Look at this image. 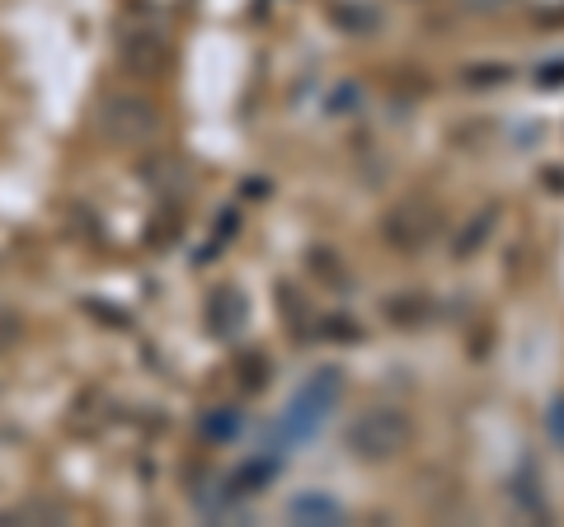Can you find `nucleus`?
<instances>
[{
    "instance_id": "f257e3e1",
    "label": "nucleus",
    "mask_w": 564,
    "mask_h": 527,
    "mask_svg": "<svg viewBox=\"0 0 564 527\" xmlns=\"http://www.w3.org/2000/svg\"><path fill=\"white\" fill-rule=\"evenodd\" d=\"M410 438H414L410 415L395 406H372L348 424V452L362 456V462H391V456L410 448Z\"/></svg>"
},
{
    "instance_id": "f03ea898",
    "label": "nucleus",
    "mask_w": 564,
    "mask_h": 527,
    "mask_svg": "<svg viewBox=\"0 0 564 527\" xmlns=\"http://www.w3.org/2000/svg\"><path fill=\"white\" fill-rule=\"evenodd\" d=\"M99 132L118 147H141L161 132V114L137 95H109L99 104Z\"/></svg>"
},
{
    "instance_id": "7ed1b4c3",
    "label": "nucleus",
    "mask_w": 564,
    "mask_h": 527,
    "mask_svg": "<svg viewBox=\"0 0 564 527\" xmlns=\"http://www.w3.org/2000/svg\"><path fill=\"white\" fill-rule=\"evenodd\" d=\"M381 232H386V240H391L395 250H423V245L437 236V207L423 203V198H404V203H395L391 213H386Z\"/></svg>"
},
{
    "instance_id": "20e7f679",
    "label": "nucleus",
    "mask_w": 564,
    "mask_h": 527,
    "mask_svg": "<svg viewBox=\"0 0 564 527\" xmlns=\"http://www.w3.org/2000/svg\"><path fill=\"white\" fill-rule=\"evenodd\" d=\"M118 57H122V66H128L132 76L151 80V76H161L170 66V43H165V33H155V29H132V33H122Z\"/></svg>"
},
{
    "instance_id": "39448f33",
    "label": "nucleus",
    "mask_w": 564,
    "mask_h": 527,
    "mask_svg": "<svg viewBox=\"0 0 564 527\" xmlns=\"http://www.w3.org/2000/svg\"><path fill=\"white\" fill-rule=\"evenodd\" d=\"M334 396H339V373H334V367H325V373L292 400V410H288V438H306Z\"/></svg>"
},
{
    "instance_id": "423d86ee",
    "label": "nucleus",
    "mask_w": 564,
    "mask_h": 527,
    "mask_svg": "<svg viewBox=\"0 0 564 527\" xmlns=\"http://www.w3.org/2000/svg\"><path fill=\"white\" fill-rule=\"evenodd\" d=\"M245 315H250V306H245V297H236L231 288L217 292V297H212V306H207V321H212V330H217L221 340H236L240 335Z\"/></svg>"
},
{
    "instance_id": "0eeeda50",
    "label": "nucleus",
    "mask_w": 564,
    "mask_h": 527,
    "mask_svg": "<svg viewBox=\"0 0 564 527\" xmlns=\"http://www.w3.org/2000/svg\"><path fill=\"white\" fill-rule=\"evenodd\" d=\"M429 311L433 302L423 292H400L386 302V321H395V325H419V321H429Z\"/></svg>"
},
{
    "instance_id": "6e6552de",
    "label": "nucleus",
    "mask_w": 564,
    "mask_h": 527,
    "mask_svg": "<svg viewBox=\"0 0 564 527\" xmlns=\"http://www.w3.org/2000/svg\"><path fill=\"white\" fill-rule=\"evenodd\" d=\"M292 518L296 523H344V508L325 495H302V499H292Z\"/></svg>"
},
{
    "instance_id": "1a4fd4ad",
    "label": "nucleus",
    "mask_w": 564,
    "mask_h": 527,
    "mask_svg": "<svg viewBox=\"0 0 564 527\" xmlns=\"http://www.w3.org/2000/svg\"><path fill=\"white\" fill-rule=\"evenodd\" d=\"M494 217H499V207H485V213H480V217H475V222L466 226V232H462V236H456V245H452V255H456V259H470L475 250H480V245L489 240V232H494Z\"/></svg>"
},
{
    "instance_id": "9d476101",
    "label": "nucleus",
    "mask_w": 564,
    "mask_h": 527,
    "mask_svg": "<svg viewBox=\"0 0 564 527\" xmlns=\"http://www.w3.org/2000/svg\"><path fill=\"white\" fill-rule=\"evenodd\" d=\"M278 311H288V321L296 330V340H306V325H311V311L302 302V292L296 288H278Z\"/></svg>"
},
{
    "instance_id": "9b49d317",
    "label": "nucleus",
    "mask_w": 564,
    "mask_h": 527,
    "mask_svg": "<svg viewBox=\"0 0 564 527\" xmlns=\"http://www.w3.org/2000/svg\"><path fill=\"white\" fill-rule=\"evenodd\" d=\"M508 76H513L508 66H470V72H466V85H475V90H489V85H503Z\"/></svg>"
},
{
    "instance_id": "f8f14e48",
    "label": "nucleus",
    "mask_w": 564,
    "mask_h": 527,
    "mask_svg": "<svg viewBox=\"0 0 564 527\" xmlns=\"http://www.w3.org/2000/svg\"><path fill=\"white\" fill-rule=\"evenodd\" d=\"M321 330H329V340H362V325L344 321V315H329V321H321Z\"/></svg>"
},
{
    "instance_id": "ddd939ff",
    "label": "nucleus",
    "mask_w": 564,
    "mask_h": 527,
    "mask_svg": "<svg viewBox=\"0 0 564 527\" xmlns=\"http://www.w3.org/2000/svg\"><path fill=\"white\" fill-rule=\"evenodd\" d=\"M207 433H212V438H231V433H236V415H217V419L207 424Z\"/></svg>"
},
{
    "instance_id": "4468645a",
    "label": "nucleus",
    "mask_w": 564,
    "mask_h": 527,
    "mask_svg": "<svg viewBox=\"0 0 564 527\" xmlns=\"http://www.w3.org/2000/svg\"><path fill=\"white\" fill-rule=\"evenodd\" d=\"M541 85H564V62H555V66H541V76H536Z\"/></svg>"
},
{
    "instance_id": "2eb2a0df",
    "label": "nucleus",
    "mask_w": 564,
    "mask_h": 527,
    "mask_svg": "<svg viewBox=\"0 0 564 527\" xmlns=\"http://www.w3.org/2000/svg\"><path fill=\"white\" fill-rule=\"evenodd\" d=\"M551 433L564 443V400H555V410H551Z\"/></svg>"
}]
</instances>
